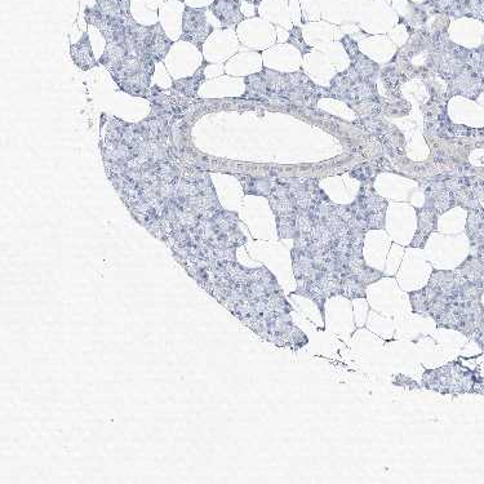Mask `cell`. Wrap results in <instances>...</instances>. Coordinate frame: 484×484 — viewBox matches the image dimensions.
<instances>
[{
	"label": "cell",
	"mask_w": 484,
	"mask_h": 484,
	"mask_svg": "<svg viewBox=\"0 0 484 484\" xmlns=\"http://www.w3.org/2000/svg\"><path fill=\"white\" fill-rule=\"evenodd\" d=\"M242 0H215L208 9L221 22L222 28H236L246 20L241 11Z\"/></svg>",
	"instance_id": "2"
},
{
	"label": "cell",
	"mask_w": 484,
	"mask_h": 484,
	"mask_svg": "<svg viewBox=\"0 0 484 484\" xmlns=\"http://www.w3.org/2000/svg\"><path fill=\"white\" fill-rule=\"evenodd\" d=\"M208 63H203L198 73L194 74L191 78H186L185 80H177V82H173V88H176V90L179 92H182L184 95H186L189 97H195L196 92H198V88L201 85V82L204 80V75H203V69L204 66H207Z\"/></svg>",
	"instance_id": "4"
},
{
	"label": "cell",
	"mask_w": 484,
	"mask_h": 484,
	"mask_svg": "<svg viewBox=\"0 0 484 484\" xmlns=\"http://www.w3.org/2000/svg\"><path fill=\"white\" fill-rule=\"evenodd\" d=\"M177 1H180V3H185V0H177Z\"/></svg>",
	"instance_id": "7"
},
{
	"label": "cell",
	"mask_w": 484,
	"mask_h": 484,
	"mask_svg": "<svg viewBox=\"0 0 484 484\" xmlns=\"http://www.w3.org/2000/svg\"><path fill=\"white\" fill-rule=\"evenodd\" d=\"M483 1H484V0H483Z\"/></svg>",
	"instance_id": "8"
},
{
	"label": "cell",
	"mask_w": 484,
	"mask_h": 484,
	"mask_svg": "<svg viewBox=\"0 0 484 484\" xmlns=\"http://www.w3.org/2000/svg\"><path fill=\"white\" fill-rule=\"evenodd\" d=\"M207 7L193 8L186 6L182 14V35L181 41L191 43L199 52H203V44L214 33V26L207 22Z\"/></svg>",
	"instance_id": "1"
},
{
	"label": "cell",
	"mask_w": 484,
	"mask_h": 484,
	"mask_svg": "<svg viewBox=\"0 0 484 484\" xmlns=\"http://www.w3.org/2000/svg\"><path fill=\"white\" fill-rule=\"evenodd\" d=\"M120 12L125 16H131V0H118Z\"/></svg>",
	"instance_id": "5"
},
{
	"label": "cell",
	"mask_w": 484,
	"mask_h": 484,
	"mask_svg": "<svg viewBox=\"0 0 484 484\" xmlns=\"http://www.w3.org/2000/svg\"><path fill=\"white\" fill-rule=\"evenodd\" d=\"M70 55H71V58L75 63L76 66L82 70L93 69V68L98 66V63H97L93 52H92L88 31H84L82 38L79 39V42L70 47Z\"/></svg>",
	"instance_id": "3"
},
{
	"label": "cell",
	"mask_w": 484,
	"mask_h": 484,
	"mask_svg": "<svg viewBox=\"0 0 484 484\" xmlns=\"http://www.w3.org/2000/svg\"><path fill=\"white\" fill-rule=\"evenodd\" d=\"M244 1H247V3H249V4H253V6H260V3L263 1V0H244Z\"/></svg>",
	"instance_id": "6"
}]
</instances>
